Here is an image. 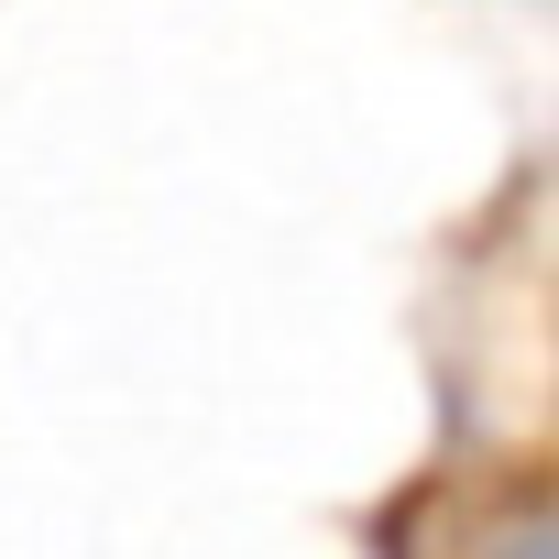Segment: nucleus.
<instances>
[{"instance_id":"obj_1","label":"nucleus","mask_w":559,"mask_h":559,"mask_svg":"<svg viewBox=\"0 0 559 559\" xmlns=\"http://www.w3.org/2000/svg\"><path fill=\"white\" fill-rule=\"evenodd\" d=\"M483 559H548V515H515V526H493V548Z\"/></svg>"}]
</instances>
